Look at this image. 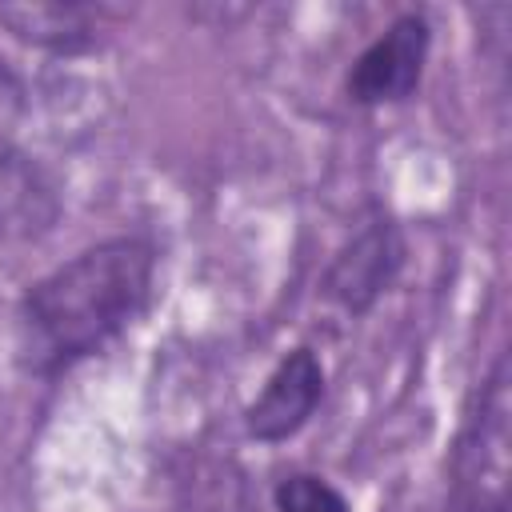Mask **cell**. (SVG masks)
Masks as SVG:
<instances>
[{"instance_id": "1", "label": "cell", "mask_w": 512, "mask_h": 512, "mask_svg": "<svg viewBox=\"0 0 512 512\" xmlns=\"http://www.w3.org/2000/svg\"><path fill=\"white\" fill-rule=\"evenodd\" d=\"M160 248L144 232H116L64 256L12 308V356L28 380L52 384L124 340L156 296Z\"/></svg>"}, {"instance_id": "2", "label": "cell", "mask_w": 512, "mask_h": 512, "mask_svg": "<svg viewBox=\"0 0 512 512\" xmlns=\"http://www.w3.org/2000/svg\"><path fill=\"white\" fill-rule=\"evenodd\" d=\"M512 504V364L500 348L464 400L448 460L444 512H508Z\"/></svg>"}, {"instance_id": "3", "label": "cell", "mask_w": 512, "mask_h": 512, "mask_svg": "<svg viewBox=\"0 0 512 512\" xmlns=\"http://www.w3.org/2000/svg\"><path fill=\"white\" fill-rule=\"evenodd\" d=\"M404 268H408V232L388 204L372 200L360 224L328 256L316 292L336 312L364 320L400 284Z\"/></svg>"}, {"instance_id": "4", "label": "cell", "mask_w": 512, "mask_h": 512, "mask_svg": "<svg viewBox=\"0 0 512 512\" xmlns=\"http://www.w3.org/2000/svg\"><path fill=\"white\" fill-rule=\"evenodd\" d=\"M432 60V24L420 8L396 12L344 68V100L352 108H396L408 104Z\"/></svg>"}, {"instance_id": "5", "label": "cell", "mask_w": 512, "mask_h": 512, "mask_svg": "<svg viewBox=\"0 0 512 512\" xmlns=\"http://www.w3.org/2000/svg\"><path fill=\"white\" fill-rule=\"evenodd\" d=\"M324 396H328V368L320 352L312 344H296L272 364L256 396L244 404L240 428L252 444L264 448L288 444L316 420Z\"/></svg>"}, {"instance_id": "6", "label": "cell", "mask_w": 512, "mask_h": 512, "mask_svg": "<svg viewBox=\"0 0 512 512\" xmlns=\"http://www.w3.org/2000/svg\"><path fill=\"white\" fill-rule=\"evenodd\" d=\"M124 20L128 12L116 4H0V28L16 44L44 56H92L116 36Z\"/></svg>"}, {"instance_id": "7", "label": "cell", "mask_w": 512, "mask_h": 512, "mask_svg": "<svg viewBox=\"0 0 512 512\" xmlns=\"http://www.w3.org/2000/svg\"><path fill=\"white\" fill-rule=\"evenodd\" d=\"M64 216V188L56 172L16 148L0 160V244H32L44 240Z\"/></svg>"}, {"instance_id": "8", "label": "cell", "mask_w": 512, "mask_h": 512, "mask_svg": "<svg viewBox=\"0 0 512 512\" xmlns=\"http://www.w3.org/2000/svg\"><path fill=\"white\" fill-rule=\"evenodd\" d=\"M180 512H260V504L232 456H204L180 484Z\"/></svg>"}, {"instance_id": "9", "label": "cell", "mask_w": 512, "mask_h": 512, "mask_svg": "<svg viewBox=\"0 0 512 512\" xmlns=\"http://www.w3.org/2000/svg\"><path fill=\"white\" fill-rule=\"evenodd\" d=\"M272 512H352V504L328 476L292 468L272 484Z\"/></svg>"}, {"instance_id": "10", "label": "cell", "mask_w": 512, "mask_h": 512, "mask_svg": "<svg viewBox=\"0 0 512 512\" xmlns=\"http://www.w3.org/2000/svg\"><path fill=\"white\" fill-rule=\"evenodd\" d=\"M28 108H32L28 80L0 56V160L20 148V132L28 124Z\"/></svg>"}]
</instances>
